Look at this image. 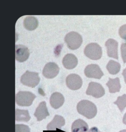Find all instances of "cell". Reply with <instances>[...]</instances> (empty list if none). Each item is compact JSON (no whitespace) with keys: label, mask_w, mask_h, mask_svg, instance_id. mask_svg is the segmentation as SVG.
I'll return each mask as SVG.
<instances>
[{"label":"cell","mask_w":126,"mask_h":132,"mask_svg":"<svg viewBox=\"0 0 126 132\" xmlns=\"http://www.w3.org/2000/svg\"><path fill=\"white\" fill-rule=\"evenodd\" d=\"M77 110L81 115L90 119L95 117L97 113V108L93 103L88 100H83L77 105Z\"/></svg>","instance_id":"cell-1"},{"label":"cell","mask_w":126,"mask_h":132,"mask_svg":"<svg viewBox=\"0 0 126 132\" xmlns=\"http://www.w3.org/2000/svg\"><path fill=\"white\" fill-rule=\"evenodd\" d=\"M65 42L70 50H76L82 44L83 39L80 34L73 31L66 35L65 37Z\"/></svg>","instance_id":"cell-2"},{"label":"cell","mask_w":126,"mask_h":132,"mask_svg":"<svg viewBox=\"0 0 126 132\" xmlns=\"http://www.w3.org/2000/svg\"><path fill=\"white\" fill-rule=\"evenodd\" d=\"M36 96L29 91H19L16 95L17 105L21 106H29L33 104Z\"/></svg>","instance_id":"cell-3"},{"label":"cell","mask_w":126,"mask_h":132,"mask_svg":"<svg viewBox=\"0 0 126 132\" xmlns=\"http://www.w3.org/2000/svg\"><path fill=\"white\" fill-rule=\"evenodd\" d=\"M20 81L24 85L34 88L39 84L40 77L38 72L27 71L21 76Z\"/></svg>","instance_id":"cell-4"},{"label":"cell","mask_w":126,"mask_h":132,"mask_svg":"<svg viewBox=\"0 0 126 132\" xmlns=\"http://www.w3.org/2000/svg\"><path fill=\"white\" fill-rule=\"evenodd\" d=\"M84 53L89 58L93 60L100 59L103 54L102 47L97 43L88 44L85 47Z\"/></svg>","instance_id":"cell-5"},{"label":"cell","mask_w":126,"mask_h":132,"mask_svg":"<svg viewBox=\"0 0 126 132\" xmlns=\"http://www.w3.org/2000/svg\"><path fill=\"white\" fill-rule=\"evenodd\" d=\"M86 94L96 98H99L105 94V90L103 86L99 83H89Z\"/></svg>","instance_id":"cell-6"},{"label":"cell","mask_w":126,"mask_h":132,"mask_svg":"<svg viewBox=\"0 0 126 132\" xmlns=\"http://www.w3.org/2000/svg\"><path fill=\"white\" fill-rule=\"evenodd\" d=\"M66 81L67 87L72 90H77L80 89L83 83L81 77L74 73L69 75L66 78Z\"/></svg>","instance_id":"cell-7"},{"label":"cell","mask_w":126,"mask_h":132,"mask_svg":"<svg viewBox=\"0 0 126 132\" xmlns=\"http://www.w3.org/2000/svg\"><path fill=\"white\" fill-rule=\"evenodd\" d=\"M84 73L88 78L99 79L104 76V73L100 67L97 64H90L86 66L84 70Z\"/></svg>","instance_id":"cell-8"},{"label":"cell","mask_w":126,"mask_h":132,"mask_svg":"<svg viewBox=\"0 0 126 132\" xmlns=\"http://www.w3.org/2000/svg\"><path fill=\"white\" fill-rule=\"evenodd\" d=\"M60 71L59 67L54 62H49L46 64L43 71V75L44 77L52 79L56 77Z\"/></svg>","instance_id":"cell-9"},{"label":"cell","mask_w":126,"mask_h":132,"mask_svg":"<svg viewBox=\"0 0 126 132\" xmlns=\"http://www.w3.org/2000/svg\"><path fill=\"white\" fill-rule=\"evenodd\" d=\"M30 56V51L28 47L23 45L15 46V59L18 62H24L27 60Z\"/></svg>","instance_id":"cell-10"},{"label":"cell","mask_w":126,"mask_h":132,"mask_svg":"<svg viewBox=\"0 0 126 132\" xmlns=\"http://www.w3.org/2000/svg\"><path fill=\"white\" fill-rule=\"evenodd\" d=\"M105 46L107 48V55L117 60L118 59V42L113 39H108L105 43Z\"/></svg>","instance_id":"cell-11"},{"label":"cell","mask_w":126,"mask_h":132,"mask_svg":"<svg viewBox=\"0 0 126 132\" xmlns=\"http://www.w3.org/2000/svg\"><path fill=\"white\" fill-rule=\"evenodd\" d=\"M49 116V113L46 107V102L44 101L41 102L35 111L34 116L37 117L38 121H40Z\"/></svg>","instance_id":"cell-12"},{"label":"cell","mask_w":126,"mask_h":132,"mask_svg":"<svg viewBox=\"0 0 126 132\" xmlns=\"http://www.w3.org/2000/svg\"><path fill=\"white\" fill-rule=\"evenodd\" d=\"M65 102V98L63 95L59 92H54L52 94L50 98V104L51 106L58 109L62 106Z\"/></svg>","instance_id":"cell-13"},{"label":"cell","mask_w":126,"mask_h":132,"mask_svg":"<svg viewBox=\"0 0 126 132\" xmlns=\"http://www.w3.org/2000/svg\"><path fill=\"white\" fill-rule=\"evenodd\" d=\"M62 63L64 67L69 70L74 69L78 64L77 57L73 54H67L63 59Z\"/></svg>","instance_id":"cell-14"},{"label":"cell","mask_w":126,"mask_h":132,"mask_svg":"<svg viewBox=\"0 0 126 132\" xmlns=\"http://www.w3.org/2000/svg\"><path fill=\"white\" fill-rule=\"evenodd\" d=\"M65 125V120L63 117L59 115H56L52 121L48 124L46 127L48 130H55L57 128H61Z\"/></svg>","instance_id":"cell-15"},{"label":"cell","mask_w":126,"mask_h":132,"mask_svg":"<svg viewBox=\"0 0 126 132\" xmlns=\"http://www.w3.org/2000/svg\"><path fill=\"white\" fill-rule=\"evenodd\" d=\"M88 129L87 123L80 119L74 121L71 126V132H88Z\"/></svg>","instance_id":"cell-16"},{"label":"cell","mask_w":126,"mask_h":132,"mask_svg":"<svg viewBox=\"0 0 126 132\" xmlns=\"http://www.w3.org/2000/svg\"><path fill=\"white\" fill-rule=\"evenodd\" d=\"M24 26L29 31H33L38 27V19L32 16H27L24 20Z\"/></svg>","instance_id":"cell-17"},{"label":"cell","mask_w":126,"mask_h":132,"mask_svg":"<svg viewBox=\"0 0 126 132\" xmlns=\"http://www.w3.org/2000/svg\"><path fill=\"white\" fill-rule=\"evenodd\" d=\"M106 85L109 88V91L111 93L118 92L120 91L121 86L120 79L118 77H116L114 79L109 78V80L108 82L106 83Z\"/></svg>","instance_id":"cell-18"},{"label":"cell","mask_w":126,"mask_h":132,"mask_svg":"<svg viewBox=\"0 0 126 132\" xmlns=\"http://www.w3.org/2000/svg\"><path fill=\"white\" fill-rule=\"evenodd\" d=\"M31 117L28 110L17 109L15 110V120L17 121L27 122L30 120Z\"/></svg>","instance_id":"cell-19"},{"label":"cell","mask_w":126,"mask_h":132,"mask_svg":"<svg viewBox=\"0 0 126 132\" xmlns=\"http://www.w3.org/2000/svg\"><path fill=\"white\" fill-rule=\"evenodd\" d=\"M106 69L110 74L115 75L120 72V64L115 61L110 60L106 65Z\"/></svg>","instance_id":"cell-20"},{"label":"cell","mask_w":126,"mask_h":132,"mask_svg":"<svg viewBox=\"0 0 126 132\" xmlns=\"http://www.w3.org/2000/svg\"><path fill=\"white\" fill-rule=\"evenodd\" d=\"M114 104L118 106L119 110L122 112L126 107V94L118 97L117 100L114 102Z\"/></svg>","instance_id":"cell-21"},{"label":"cell","mask_w":126,"mask_h":132,"mask_svg":"<svg viewBox=\"0 0 126 132\" xmlns=\"http://www.w3.org/2000/svg\"><path fill=\"white\" fill-rule=\"evenodd\" d=\"M15 132H30V129L29 126L24 124H16Z\"/></svg>","instance_id":"cell-22"},{"label":"cell","mask_w":126,"mask_h":132,"mask_svg":"<svg viewBox=\"0 0 126 132\" xmlns=\"http://www.w3.org/2000/svg\"><path fill=\"white\" fill-rule=\"evenodd\" d=\"M121 52L123 61L124 63H126V43L121 44Z\"/></svg>","instance_id":"cell-23"},{"label":"cell","mask_w":126,"mask_h":132,"mask_svg":"<svg viewBox=\"0 0 126 132\" xmlns=\"http://www.w3.org/2000/svg\"><path fill=\"white\" fill-rule=\"evenodd\" d=\"M119 34L122 39L126 40V24L123 25L120 28Z\"/></svg>","instance_id":"cell-24"},{"label":"cell","mask_w":126,"mask_h":132,"mask_svg":"<svg viewBox=\"0 0 126 132\" xmlns=\"http://www.w3.org/2000/svg\"><path fill=\"white\" fill-rule=\"evenodd\" d=\"M89 132H102L99 131V129L97 128V127H92V128H91L89 130Z\"/></svg>","instance_id":"cell-25"},{"label":"cell","mask_w":126,"mask_h":132,"mask_svg":"<svg viewBox=\"0 0 126 132\" xmlns=\"http://www.w3.org/2000/svg\"><path fill=\"white\" fill-rule=\"evenodd\" d=\"M43 132H66L63 131L59 129H57L56 130H49V131H44Z\"/></svg>","instance_id":"cell-26"},{"label":"cell","mask_w":126,"mask_h":132,"mask_svg":"<svg viewBox=\"0 0 126 132\" xmlns=\"http://www.w3.org/2000/svg\"><path fill=\"white\" fill-rule=\"evenodd\" d=\"M122 75L123 76L124 79H125V81L126 83V68L123 70V72H122Z\"/></svg>","instance_id":"cell-27"},{"label":"cell","mask_w":126,"mask_h":132,"mask_svg":"<svg viewBox=\"0 0 126 132\" xmlns=\"http://www.w3.org/2000/svg\"><path fill=\"white\" fill-rule=\"evenodd\" d=\"M123 122L124 124L126 125V113L125 114V115L124 116L123 118Z\"/></svg>","instance_id":"cell-28"},{"label":"cell","mask_w":126,"mask_h":132,"mask_svg":"<svg viewBox=\"0 0 126 132\" xmlns=\"http://www.w3.org/2000/svg\"><path fill=\"white\" fill-rule=\"evenodd\" d=\"M119 132H126V130H122V131H120Z\"/></svg>","instance_id":"cell-29"}]
</instances>
